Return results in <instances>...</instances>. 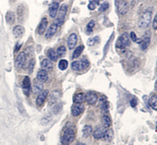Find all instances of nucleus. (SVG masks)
Segmentation results:
<instances>
[{
  "label": "nucleus",
  "instance_id": "nucleus-1",
  "mask_svg": "<svg viewBox=\"0 0 157 145\" xmlns=\"http://www.w3.org/2000/svg\"><path fill=\"white\" fill-rule=\"evenodd\" d=\"M152 12L150 11H146L142 14L138 22L139 28L145 29L150 25L152 21Z\"/></svg>",
  "mask_w": 157,
  "mask_h": 145
},
{
  "label": "nucleus",
  "instance_id": "nucleus-2",
  "mask_svg": "<svg viewBox=\"0 0 157 145\" xmlns=\"http://www.w3.org/2000/svg\"><path fill=\"white\" fill-rule=\"evenodd\" d=\"M131 42L129 35L127 33H124L120 36L119 39H117L116 47L119 49H124L126 47H128L130 45Z\"/></svg>",
  "mask_w": 157,
  "mask_h": 145
},
{
  "label": "nucleus",
  "instance_id": "nucleus-3",
  "mask_svg": "<svg viewBox=\"0 0 157 145\" xmlns=\"http://www.w3.org/2000/svg\"><path fill=\"white\" fill-rule=\"evenodd\" d=\"M75 138V132L72 127L66 128L61 138L62 144H69Z\"/></svg>",
  "mask_w": 157,
  "mask_h": 145
},
{
  "label": "nucleus",
  "instance_id": "nucleus-4",
  "mask_svg": "<svg viewBox=\"0 0 157 145\" xmlns=\"http://www.w3.org/2000/svg\"><path fill=\"white\" fill-rule=\"evenodd\" d=\"M68 11V6L65 4H62L60 8L58 17L55 20L54 23H55L58 27L61 26L64 23L65 18Z\"/></svg>",
  "mask_w": 157,
  "mask_h": 145
},
{
  "label": "nucleus",
  "instance_id": "nucleus-5",
  "mask_svg": "<svg viewBox=\"0 0 157 145\" xmlns=\"http://www.w3.org/2000/svg\"><path fill=\"white\" fill-rule=\"evenodd\" d=\"M85 100L89 105H93L98 100V96L95 92L90 91L85 94Z\"/></svg>",
  "mask_w": 157,
  "mask_h": 145
},
{
  "label": "nucleus",
  "instance_id": "nucleus-6",
  "mask_svg": "<svg viewBox=\"0 0 157 145\" xmlns=\"http://www.w3.org/2000/svg\"><path fill=\"white\" fill-rule=\"evenodd\" d=\"M84 110V105L82 103H75L72 105L71 108V113L72 115L74 116H77L82 114Z\"/></svg>",
  "mask_w": 157,
  "mask_h": 145
},
{
  "label": "nucleus",
  "instance_id": "nucleus-7",
  "mask_svg": "<svg viewBox=\"0 0 157 145\" xmlns=\"http://www.w3.org/2000/svg\"><path fill=\"white\" fill-rule=\"evenodd\" d=\"M27 60L26 53L24 51L20 53L15 60V66L18 68H22L24 66Z\"/></svg>",
  "mask_w": 157,
  "mask_h": 145
},
{
  "label": "nucleus",
  "instance_id": "nucleus-8",
  "mask_svg": "<svg viewBox=\"0 0 157 145\" xmlns=\"http://www.w3.org/2000/svg\"><path fill=\"white\" fill-rule=\"evenodd\" d=\"M77 42V36L76 33H72L68 39L67 44L69 50L74 49Z\"/></svg>",
  "mask_w": 157,
  "mask_h": 145
},
{
  "label": "nucleus",
  "instance_id": "nucleus-9",
  "mask_svg": "<svg viewBox=\"0 0 157 145\" xmlns=\"http://www.w3.org/2000/svg\"><path fill=\"white\" fill-rule=\"evenodd\" d=\"M106 129L103 126L97 127L93 132V137L96 139H101L105 135L106 132Z\"/></svg>",
  "mask_w": 157,
  "mask_h": 145
},
{
  "label": "nucleus",
  "instance_id": "nucleus-10",
  "mask_svg": "<svg viewBox=\"0 0 157 145\" xmlns=\"http://www.w3.org/2000/svg\"><path fill=\"white\" fill-rule=\"evenodd\" d=\"M22 89L24 93L26 96H29L31 90V81L29 77L26 76L22 82Z\"/></svg>",
  "mask_w": 157,
  "mask_h": 145
},
{
  "label": "nucleus",
  "instance_id": "nucleus-11",
  "mask_svg": "<svg viewBox=\"0 0 157 145\" xmlns=\"http://www.w3.org/2000/svg\"><path fill=\"white\" fill-rule=\"evenodd\" d=\"M60 97H61V92L60 91L55 90L52 91L49 99V105L54 104L55 103H56L59 100Z\"/></svg>",
  "mask_w": 157,
  "mask_h": 145
},
{
  "label": "nucleus",
  "instance_id": "nucleus-12",
  "mask_svg": "<svg viewBox=\"0 0 157 145\" xmlns=\"http://www.w3.org/2000/svg\"><path fill=\"white\" fill-rule=\"evenodd\" d=\"M48 94H49V91L48 90L43 91L39 93V94L38 95V96L36 99V105L38 107H40L43 104L46 97H47Z\"/></svg>",
  "mask_w": 157,
  "mask_h": 145
},
{
  "label": "nucleus",
  "instance_id": "nucleus-13",
  "mask_svg": "<svg viewBox=\"0 0 157 145\" xmlns=\"http://www.w3.org/2000/svg\"><path fill=\"white\" fill-rule=\"evenodd\" d=\"M25 32V28L21 25H17L14 28L13 34L15 38L19 39L22 37Z\"/></svg>",
  "mask_w": 157,
  "mask_h": 145
},
{
  "label": "nucleus",
  "instance_id": "nucleus-14",
  "mask_svg": "<svg viewBox=\"0 0 157 145\" xmlns=\"http://www.w3.org/2000/svg\"><path fill=\"white\" fill-rule=\"evenodd\" d=\"M47 25H48L47 19L46 18H43L41 20V21L38 26V33L39 35H43L45 33Z\"/></svg>",
  "mask_w": 157,
  "mask_h": 145
},
{
  "label": "nucleus",
  "instance_id": "nucleus-15",
  "mask_svg": "<svg viewBox=\"0 0 157 145\" xmlns=\"http://www.w3.org/2000/svg\"><path fill=\"white\" fill-rule=\"evenodd\" d=\"M58 26L55 23H52L47 31V32H46V35H45L46 38L49 39V38H50L53 36L56 33L58 29Z\"/></svg>",
  "mask_w": 157,
  "mask_h": 145
},
{
  "label": "nucleus",
  "instance_id": "nucleus-16",
  "mask_svg": "<svg viewBox=\"0 0 157 145\" xmlns=\"http://www.w3.org/2000/svg\"><path fill=\"white\" fill-rule=\"evenodd\" d=\"M59 8V4L58 3H52L49 9V15L50 17L52 18H55L57 16L58 11Z\"/></svg>",
  "mask_w": 157,
  "mask_h": 145
},
{
  "label": "nucleus",
  "instance_id": "nucleus-17",
  "mask_svg": "<svg viewBox=\"0 0 157 145\" xmlns=\"http://www.w3.org/2000/svg\"><path fill=\"white\" fill-rule=\"evenodd\" d=\"M128 10V4L127 2H123L117 5V11L121 15L126 14Z\"/></svg>",
  "mask_w": 157,
  "mask_h": 145
},
{
  "label": "nucleus",
  "instance_id": "nucleus-18",
  "mask_svg": "<svg viewBox=\"0 0 157 145\" xmlns=\"http://www.w3.org/2000/svg\"><path fill=\"white\" fill-rule=\"evenodd\" d=\"M150 43V36H148L147 34H146L144 36V38L142 40H141L140 42V45H141V48L142 50H145L147 49Z\"/></svg>",
  "mask_w": 157,
  "mask_h": 145
},
{
  "label": "nucleus",
  "instance_id": "nucleus-19",
  "mask_svg": "<svg viewBox=\"0 0 157 145\" xmlns=\"http://www.w3.org/2000/svg\"><path fill=\"white\" fill-rule=\"evenodd\" d=\"M49 76L47 72L44 69L40 70L37 74V80L41 82H46L48 80Z\"/></svg>",
  "mask_w": 157,
  "mask_h": 145
},
{
  "label": "nucleus",
  "instance_id": "nucleus-20",
  "mask_svg": "<svg viewBox=\"0 0 157 145\" xmlns=\"http://www.w3.org/2000/svg\"><path fill=\"white\" fill-rule=\"evenodd\" d=\"M43 88V83L38 80L37 79L34 80V83L32 88L33 93H35V94H38V93H40L42 91Z\"/></svg>",
  "mask_w": 157,
  "mask_h": 145
},
{
  "label": "nucleus",
  "instance_id": "nucleus-21",
  "mask_svg": "<svg viewBox=\"0 0 157 145\" xmlns=\"http://www.w3.org/2000/svg\"><path fill=\"white\" fill-rule=\"evenodd\" d=\"M100 105L101 109L104 113H107L109 110V104L106 98L104 96H102L100 99Z\"/></svg>",
  "mask_w": 157,
  "mask_h": 145
},
{
  "label": "nucleus",
  "instance_id": "nucleus-22",
  "mask_svg": "<svg viewBox=\"0 0 157 145\" xmlns=\"http://www.w3.org/2000/svg\"><path fill=\"white\" fill-rule=\"evenodd\" d=\"M41 66L42 68L46 71L51 70L53 68V64L49 59H44L42 61Z\"/></svg>",
  "mask_w": 157,
  "mask_h": 145
},
{
  "label": "nucleus",
  "instance_id": "nucleus-23",
  "mask_svg": "<svg viewBox=\"0 0 157 145\" xmlns=\"http://www.w3.org/2000/svg\"><path fill=\"white\" fill-rule=\"evenodd\" d=\"M6 22L9 25H13L15 21V15L14 12L8 11L6 15Z\"/></svg>",
  "mask_w": 157,
  "mask_h": 145
},
{
  "label": "nucleus",
  "instance_id": "nucleus-24",
  "mask_svg": "<svg viewBox=\"0 0 157 145\" xmlns=\"http://www.w3.org/2000/svg\"><path fill=\"white\" fill-rule=\"evenodd\" d=\"M85 100V94L82 92L77 93L73 97V101L75 103H81Z\"/></svg>",
  "mask_w": 157,
  "mask_h": 145
},
{
  "label": "nucleus",
  "instance_id": "nucleus-25",
  "mask_svg": "<svg viewBox=\"0 0 157 145\" xmlns=\"http://www.w3.org/2000/svg\"><path fill=\"white\" fill-rule=\"evenodd\" d=\"M47 56L52 61H57L58 58L57 52H55V51L53 48H50L47 51Z\"/></svg>",
  "mask_w": 157,
  "mask_h": 145
},
{
  "label": "nucleus",
  "instance_id": "nucleus-26",
  "mask_svg": "<svg viewBox=\"0 0 157 145\" xmlns=\"http://www.w3.org/2000/svg\"><path fill=\"white\" fill-rule=\"evenodd\" d=\"M101 121H102V126L104 127H105L106 129L109 127L111 125V120L108 115H103L101 119Z\"/></svg>",
  "mask_w": 157,
  "mask_h": 145
},
{
  "label": "nucleus",
  "instance_id": "nucleus-27",
  "mask_svg": "<svg viewBox=\"0 0 157 145\" xmlns=\"http://www.w3.org/2000/svg\"><path fill=\"white\" fill-rule=\"evenodd\" d=\"M149 103L150 106L154 110L157 109V96L156 94L152 95L149 100Z\"/></svg>",
  "mask_w": 157,
  "mask_h": 145
},
{
  "label": "nucleus",
  "instance_id": "nucleus-28",
  "mask_svg": "<svg viewBox=\"0 0 157 145\" xmlns=\"http://www.w3.org/2000/svg\"><path fill=\"white\" fill-rule=\"evenodd\" d=\"M83 50H84V46L83 45H80L77 47L72 53V58L73 59L77 58L81 55Z\"/></svg>",
  "mask_w": 157,
  "mask_h": 145
},
{
  "label": "nucleus",
  "instance_id": "nucleus-29",
  "mask_svg": "<svg viewBox=\"0 0 157 145\" xmlns=\"http://www.w3.org/2000/svg\"><path fill=\"white\" fill-rule=\"evenodd\" d=\"M91 133H92V128L90 126L86 125L83 128L82 134L83 136L84 137H88V136L90 135Z\"/></svg>",
  "mask_w": 157,
  "mask_h": 145
},
{
  "label": "nucleus",
  "instance_id": "nucleus-30",
  "mask_svg": "<svg viewBox=\"0 0 157 145\" xmlns=\"http://www.w3.org/2000/svg\"><path fill=\"white\" fill-rule=\"evenodd\" d=\"M68 62L66 59H61L58 63V68L61 70H65L68 68Z\"/></svg>",
  "mask_w": 157,
  "mask_h": 145
},
{
  "label": "nucleus",
  "instance_id": "nucleus-31",
  "mask_svg": "<svg viewBox=\"0 0 157 145\" xmlns=\"http://www.w3.org/2000/svg\"><path fill=\"white\" fill-rule=\"evenodd\" d=\"M113 130L112 129H109V130H107L106 132L105 133V135L103 137L102 139H104V140L107 141H109L112 140V137H113Z\"/></svg>",
  "mask_w": 157,
  "mask_h": 145
},
{
  "label": "nucleus",
  "instance_id": "nucleus-32",
  "mask_svg": "<svg viewBox=\"0 0 157 145\" xmlns=\"http://www.w3.org/2000/svg\"><path fill=\"white\" fill-rule=\"evenodd\" d=\"M66 49L65 46H60L58 48L57 50V53L58 56L60 57H63L66 55Z\"/></svg>",
  "mask_w": 157,
  "mask_h": 145
},
{
  "label": "nucleus",
  "instance_id": "nucleus-33",
  "mask_svg": "<svg viewBox=\"0 0 157 145\" xmlns=\"http://www.w3.org/2000/svg\"><path fill=\"white\" fill-rule=\"evenodd\" d=\"M80 67H81V70L82 69H86L87 67H88L90 63H89V61L88 60L84 58H82L80 61Z\"/></svg>",
  "mask_w": 157,
  "mask_h": 145
},
{
  "label": "nucleus",
  "instance_id": "nucleus-34",
  "mask_svg": "<svg viewBox=\"0 0 157 145\" xmlns=\"http://www.w3.org/2000/svg\"><path fill=\"white\" fill-rule=\"evenodd\" d=\"M71 68L72 70H74L75 71H79L81 70V67H80V61H76L72 62L71 64Z\"/></svg>",
  "mask_w": 157,
  "mask_h": 145
},
{
  "label": "nucleus",
  "instance_id": "nucleus-35",
  "mask_svg": "<svg viewBox=\"0 0 157 145\" xmlns=\"http://www.w3.org/2000/svg\"><path fill=\"white\" fill-rule=\"evenodd\" d=\"M99 37L98 36H96V37H92V38H90L88 39V40H87V45L88 46H93L95 45L96 44V42L98 41Z\"/></svg>",
  "mask_w": 157,
  "mask_h": 145
},
{
  "label": "nucleus",
  "instance_id": "nucleus-36",
  "mask_svg": "<svg viewBox=\"0 0 157 145\" xmlns=\"http://www.w3.org/2000/svg\"><path fill=\"white\" fill-rule=\"evenodd\" d=\"M109 7V4L107 2H104L102 4H101L100 8H99V11L100 12H104L107 11V10Z\"/></svg>",
  "mask_w": 157,
  "mask_h": 145
},
{
  "label": "nucleus",
  "instance_id": "nucleus-37",
  "mask_svg": "<svg viewBox=\"0 0 157 145\" xmlns=\"http://www.w3.org/2000/svg\"><path fill=\"white\" fill-rule=\"evenodd\" d=\"M95 25V22L94 20H91V21L88 23V25H87V31L89 33L92 32L93 29Z\"/></svg>",
  "mask_w": 157,
  "mask_h": 145
},
{
  "label": "nucleus",
  "instance_id": "nucleus-38",
  "mask_svg": "<svg viewBox=\"0 0 157 145\" xmlns=\"http://www.w3.org/2000/svg\"><path fill=\"white\" fill-rule=\"evenodd\" d=\"M130 38L131 39V40L133 41V42L138 43V44H140L141 41V39L138 38L136 35V34L134 32H131V33H130Z\"/></svg>",
  "mask_w": 157,
  "mask_h": 145
},
{
  "label": "nucleus",
  "instance_id": "nucleus-39",
  "mask_svg": "<svg viewBox=\"0 0 157 145\" xmlns=\"http://www.w3.org/2000/svg\"><path fill=\"white\" fill-rule=\"evenodd\" d=\"M50 121H51V117L49 116H47L42 119L41 124H43V126H45V125H47V124H49Z\"/></svg>",
  "mask_w": 157,
  "mask_h": 145
},
{
  "label": "nucleus",
  "instance_id": "nucleus-40",
  "mask_svg": "<svg viewBox=\"0 0 157 145\" xmlns=\"http://www.w3.org/2000/svg\"><path fill=\"white\" fill-rule=\"evenodd\" d=\"M35 64V61L34 59H31L29 62V73L31 74L33 71V68Z\"/></svg>",
  "mask_w": 157,
  "mask_h": 145
},
{
  "label": "nucleus",
  "instance_id": "nucleus-41",
  "mask_svg": "<svg viewBox=\"0 0 157 145\" xmlns=\"http://www.w3.org/2000/svg\"><path fill=\"white\" fill-rule=\"evenodd\" d=\"M88 7L91 11H93V10H95L97 7V3L95 1H90L88 5Z\"/></svg>",
  "mask_w": 157,
  "mask_h": 145
},
{
  "label": "nucleus",
  "instance_id": "nucleus-42",
  "mask_svg": "<svg viewBox=\"0 0 157 145\" xmlns=\"http://www.w3.org/2000/svg\"><path fill=\"white\" fill-rule=\"evenodd\" d=\"M152 26H153V28L155 30H156V29H157V18H156V15L154 17L153 21V24H152Z\"/></svg>",
  "mask_w": 157,
  "mask_h": 145
},
{
  "label": "nucleus",
  "instance_id": "nucleus-43",
  "mask_svg": "<svg viewBox=\"0 0 157 145\" xmlns=\"http://www.w3.org/2000/svg\"><path fill=\"white\" fill-rule=\"evenodd\" d=\"M130 104L132 107H135L137 105V100L136 99H133L130 101Z\"/></svg>",
  "mask_w": 157,
  "mask_h": 145
},
{
  "label": "nucleus",
  "instance_id": "nucleus-44",
  "mask_svg": "<svg viewBox=\"0 0 157 145\" xmlns=\"http://www.w3.org/2000/svg\"><path fill=\"white\" fill-rule=\"evenodd\" d=\"M75 145H86L85 143H81V142H79V143H76Z\"/></svg>",
  "mask_w": 157,
  "mask_h": 145
},
{
  "label": "nucleus",
  "instance_id": "nucleus-45",
  "mask_svg": "<svg viewBox=\"0 0 157 145\" xmlns=\"http://www.w3.org/2000/svg\"><path fill=\"white\" fill-rule=\"evenodd\" d=\"M61 145H68V144H62Z\"/></svg>",
  "mask_w": 157,
  "mask_h": 145
},
{
  "label": "nucleus",
  "instance_id": "nucleus-46",
  "mask_svg": "<svg viewBox=\"0 0 157 145\" xmlns=\"http://www.w3.org/2000/svg\"><path fill=\"white\" fill-rule=\"evenodd\" d=\"M122 1H123V0H122Z\"/></svg>",
  "mask_w": 157,
  "mask_h": 145
}]
</instances>
